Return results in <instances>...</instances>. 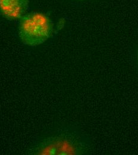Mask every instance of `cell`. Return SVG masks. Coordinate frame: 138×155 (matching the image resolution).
Here are the masks:
<instances>
[{
	"mask_svg": "<svg viewBox=\"0 0 138 155\" xmlns=\"http://www.w3.org/2000/svg\"><path fill=\"white\" fill-rule=\"evenodd\" d=\"M91 142L76 130H66L50 136L35 147L32 154L40 155H81L91 152Z\"/></svg>",
	"mask_w": 138,
	"mask_h": 155,
	"instance_id": "obj_1",
	"label": "cell"
},
{
	"mask_svg": "<svg viewBox=\"0 0 138 155\" xmlns=\"http://www.w3.org/2000/svg\"><path fill=\"white\" fill-rule=\"evenodd\" d=\"M54 31L53 21L40 12L25 14L20 20L18 34L23 44L35 47L50 38Z\"/></svg>",
	"mask_w": 138,
	"mask_h": 155,
	"instance_id": "obj_2",
	"label": "cell"
},
{
	"mask_svg": "<svg viewBox=\"0 0 138 155\" xmlns=\"http://www.w3.org/2000/svg\"><path fill=\"white\" fill-rule=\"evenodd\" d=\"M29 5V0H0V15L8 20H20Z\"/></svg>",
	"mask_w": 138,
	"mask_h": 155,
	"instance_id": "obj_3",
	"label": "cell"
},
{
	"mask_svg": "<svg viewBox=\"0 0 138 155\" xmlns=\"http://www.w3.org/2000/svg\"><path fill=\"white\" fill-rule=\"evenodd\" d=\"M137 63H138V48L137 50Z\"/></svg>",
	"mask_w": 138,
	"mask_h": 155,
	"instance_id": "obj_4",
	"label": "cell"
}]
</instances>
